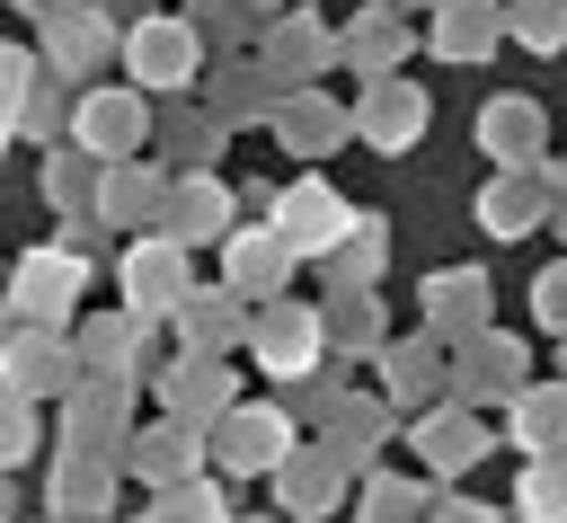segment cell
I'll list each match as a JSON object with an SVG mask.
<instances>
[{
    "label": "cell",
    "mask_w": 567,
    "mask_h": 523,
    "mask_svg": "<svg viewBox=\"0 0 567 523\" xmlns=\"http://www.w3.org/2000/svg\"><path fill=\"white\" fill-rule=\"evenodd\" d=\"M328 239H337V195L301 186V195H292V213H284V248H328Z\"/></svg>",
    "instance_id": "1"
},
{
    "label": "cell",
    "mask_w": 567,
    "mask_h": 523,
    "mask_svg": "<svg viewBox=\"0 0 567 523\" xmlns=\"http://www.w3.org/2000/svg\"><path fill=\"white\" fill-rule=\"evenodd\" d=\"M18 293H27V310H62V301H71V266H62V257H35V266L18 275Z\"/></svg>",
    "instance_id": "2"
},
{
    "label": "cell",
    "mask_w": 567,
    "mask_h": 523,
    "mask_svg": "<svg viewBox=\"0 0 567 523\" xmlns=\"http://www.w3.org/2000/svg\"><path fill=\"white\" fill-rule=\"evenodd\" d=\"M523 514H532V523H567V479H558V470H540V479L523 488Z\"/></svg>",
    "instance_id": "3"
},
{
    "label": "cell",
    "mask_w": 567,
    "mask_h": 523,
    "mask_svg": "<svg viewBox=\"0 0 567 523\" xmlns=\"http://www.w3.org/2000/svg\"><path fill=\"white\" fill-rule=\"evenodd\" d=\"M266 355H275V372H292V355H310V328L301 319H275L266 328Z\"/></svg>",
    "instance_id": "4"
},
{
    "label": "cell",
    "mask_w": 567,
    "mask_h": 523,
    "mask_svg": "<svg viewBox=\"0 0 567 523\" xmlns=\"http://www.w3.org/2000/svg\"><path fill=\"white\" fill-rule=\"evenodd\" d=\"M18 452H27V408L0 399V461H18Z\"/></svg>",
    "instance_id": "5"
},
{
    "label": "cell",
    "mask_w": 567,
    "mask_h": 523,
    "mask_svg": "<svg viewBox=\"0 0 567 523\" xmlns=\"http://www.w3.org/2000/svg\"><path fill=\"white\" fill-rule=\"evenodd\" d=\"M275 452V425L266 417H239V461H266Z\"/></svg>",
    "instance_id": "6"
},
{
    "label": "cell",
    "mask_w": 567,
    "mask_h": 523,
    "mask_svg": "<svg viewBox=\"0 0 567 523\" xmlns=\"http://www.w3.org/2000/svg\"><path fill=\"white\" fill-rule=\"evenodd\" d=\"M18 80H27V62H18V53H0V115L18 106Z\"/></svg>",
    "instance_id": "7"
}]
</instances>
